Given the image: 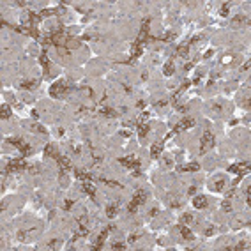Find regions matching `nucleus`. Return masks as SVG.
<instances>
[{
	"label": "nucleus",
	"instance_id": "49530a36",
	"mask_svg": "<svg viewBox=\"0 0 251 251\" xmlns=\"http://www.w3.org/2000/svg\"><path fill=\"white\" fill-rule=\"evenodd\" d=\"M212 53H214V51H212V50H209V51H207V53H205V55H203V59H209V57H212Z\"/></svg>",
	"mask_w": 251,
	"mask_h": 251
},
{
	"label": "nucleus",
	"instance_id": "58836bf2",
	"mask_svg": "<svg viewBox=\"0 0 251 251\" xmlns=\"http://www.w3.org/2000/svg\"><path fill=\"white\" fill-rule=\"evenodd\" d=\"M173 37H175V34H166V36H164V37H161V39H163V41H168V43H170Z\"/></svg>",
	"mask_w": 251,
	"mask_h": 251
},
{
	"label": "nucleus",
	"instance_id": "37998d69",
	"mask_svg": "<svg viewBox=\"0 0 251 251\" xmlns=\"http://www.w3.org/2000/svg\"><path fill=\"white\" fill-rule=\"evenodd\" d=\"M234 193H235V187H234V189H230V191L226 193V198H228V200H230V198L234 197Z\"/></svg>",
	"mask_w": 251,
	"mask_h": 251
},
{
	"label": "nucleus",
	"instance_id": "a19ab883",
	"mask_svg": "<svg viewBox=\"0 0 251 251\" xmlns=\"http://www.w3.org/2000/svg\"><path fill=\"white\" fill-rule=\"evenodd\" d=\"M187 193H189V195L193 197V195L197 193V186H191V187H189V191H187Z\"/></svg>",
	"mask_w": 251,
	"mask_h": 251
},
{
	"label": "nucleus",
	"instance_id": "2eb2a0df",
	"mask_svg": "<svg viewBox=\"0 0 251 251\" xmlns=\"http://www.w3.org/2000/svg\"><path fill=\"white\" fill-rule=\"evenodd\" d=\"M248 166H249V163H239V164H232L230 166V172H240V173H246L248 172Z\"/></svg>",
	"mask_w": 251,
	"mask_h": 251
},
{
	"label": "nucleus",
	"instance_id": "c9c22d12",
	"mask_svg": "<svg viewBox=\"0 0 251 251\" xmlns=\"http://www.w3.org/2000/svg\"><path fill=\"white\" fill-rule=\"evenodd\" d=\"M223 211L225 212H232V205H230L228 198H226V202H223Z\"/></svg>",
	"mask_w": 251,
	"mask_h": 251
},
{
	"label": "nucleus",
	"instance_id": "ddd939ff",
	"mask_svg": "<svg viewBox=\"0 0 251 251\" xmlns=\"http://www.w3.org/2000/svg\"><path fill=\"white\" fill-rule=\"evenodd\" d=\"M179 230H180V234H182V237H184L186 240H193V239H195V235H193V232H191L189 228H187L186 225H182V223H180V225H179Z\"/></svg>",
	"mask_w": 251,
	"mask_h": 251
},
{
	"label": "nucleus",
	"instance_id": "ea45409f",
	"mask_svg": "<svg viewBox=\"0 0 251 251\" xmlns=\"http://www.w3.org/2000/svg\"><path fill=\"white\" fill-rule=\"evenodd\" d=\"M212 110H214V111H218V113H219V111L223 110V106H221V104H214V106H212Z\"/></svg>",
	"mask_w": 251,
	"mask_h": 251
},
{
	"label": "nucleus",
	"instance_id": "72a5a7b5",
	"mask_svg": "<svg viewBox=\"0 0 251 251\" xmlns=\"http://www.w3.org/2000/svg\"><path fill=\"white\" fill-rule=\"evenodd\" d=\"M30 129H32V131H36V133H43V135L46 133V129H44V127H41L39 124H32V126H30Z\"/></svg>",
	"mask_w": 251,
	"mask_h": 251
},
{
	"label": "nucleus",
	"instance_id": "4468645a",
	"mask_svg": "<svg viewBox=\"0 0 251 251\" xmlns=\"http://www.w3.org/2000/svg\"><path fill=\"white\" fill-rule=\"evenodd\" d=\"M82 191L83 193H87L88 197H92L94 198V195H96V187H94L88 180H85V182H82Z\"/></svg>",
	"mask_w": 251,
	"mask_h": 251
},
{
	"label": "nucleus",
	"instance_id": "9d476101",
	"mask_svg": "<svg viewBox=\"0 0 251 251\" xmlns=\"http://www.w3.org/2000/svg\"><path fill=\"white\" fill-rule=\"evenodd\" d=\"M193 205H195V209H205L209 205L207 197H195L193 198Z\"/></svg>",
	"mask_w": 251,
	"mask_h": 251
},
{
	"label": "nucleus",
	"instance_id": "f03ea898",
	"mask_svg": "<svg viewBox=\"0 0 251 251\" xmlns=\"http://www.w3.org/2000/svg\"><path fill=\"white\" fill-rule=\"evenodd\" d=\"M149 30H150V20L149 18H145L142 23V27H140V32H138V37L136 41L133 44H136V46H142V44L149 43V39H150V36H149Z\"/></svg>",
	"mask_w": 251,
	"mask_h": 251
},
{
	"label": "nucleus",
	"instance_id": "9b49d317",
	"mask_svg": "<svg viewBox=\"0 0 251 251\" xmlns=\"http://www.w3.org/2000/svg\"><path fill=\"white\" fill-rule=\"evenodd\" d=\"M161 152H163V142L154 143L152 149H150V158H152V159H158L159 156H161Z\"/></svg>",
	"mask_w": 251,
	"mask_h": 251
},
{
	"label": "nucleus",
	"instance_id": "c756f323",
	"mask_svg": "<svg viewBox=\"0 0 251 251\" xmlns=\"http://www.w3.org/2000/svg\"><path fill=\"white\" fill-rule=\"evenodd\" d=\"M11 117V108L7 104H2V119H9Z\"/></svg>",
	"mask_w": 251,
	"mask_h": 251
},
{
	"label": "nucleus",
	"instance_id": "412c9836",
	"mask_svg": "<svg viewBox=\"0 0 251 251\" xmlns=\"http://www.w3.org/2000/svg\"><path fill=\"white\" fill-rule=\"evenodd\" d=\"M163 73H164V76H172V74L175 73L173 62H166V64H164V69H163Z\"/></svg>",
	"mask_w": 251,
	"mask_h": 251
},
{
	"label": "nucleus",
	"instance_id": "1a4fd4ad",
	"mask_svg": "<svg viewBox=\"0 0 251 251\" xmlns=\"http://www.w3.org/2000/svg\"><path fill=\"white\" fill-rule=\"evenodd\" d=\"M57 163H59V168H60V175H64L67 172V170L71 168V163H69V158H66V156H57Z\"/></svg>",
	"mask_w": 251,
	"mask_h": 251
},
{
	"label": "nucleus",
	"instance_id": "39448f33",
	"mask_svg": "<svg viewBox=\"0 0 251 251\" xmlns=\"http://www.w3.org/2000/svg\"><path fill=\"white\" fill-rule=\"evenodd\" d=\"M28 164L25 163V159H12V161H9V164L6 166V170H4V173H11V172H21V170H27Z\"/></svg>",
	"mask_w": 251,
	"mask_h": 251
},
{
	"label": "nucleus",
	"instance_id": "6ab92c4d",
	"mask_svg": "<svg viewBox=\"0 0 251 251\" xmlns=\"http://www.w3.org/2000/svg\"><path fill=\"white\" fill-rule=\"evenodd\" d=\"M44 154H46L48 158H55V159H57V156H59V152L55 150V147L51 145V143H48V145L44 147Z\"/></svg>",
	"mask_w": 251,
	"mask_h": 251
},
{
	"label": "nucleus",
	"instance_id": "603ef678",
	"mask_svg": "<svg viewBox=\"0 0 251 251\" xmlns=\"http://www.w3.org/2000/svg\"><path fill=\"white\" fill-rule=\"evenodd\" d=\"M147 78H149V73L145 71V73H143V74H142V80H147Z\"/></svg>",
	"mask_w": 251,
	"mask_h": 251
},
{
	"label": "nucleus",
	"instance_id": "c03bdc74",
	"mask_svg": "<svg viewBox=\"0 0 251 251\" xmlns=\"http://www.w3.org/2000/svg\"><path fill=\"white\" fill-rule=\"evenodd\" d=\"M71 207H73V200H67L66 202V211H69Z\"/></svg>",
	"mask_w": 251,
	"mask_h": 251
},
{
	"label": "nucleus",
	"instance_id": "f257e3e1",
	"mask_svg": "<svg viewBox=\"0 0 251 251\" xmlns=\"http://www.w3.org/2000/svg\"><path fill=\"white\" fill-rule=\"evenodd\" d=\"M71 85L67 82H64V80H59L57 83H53L51 87H50V94L53 96V97H57V99H62L64 97V94L67 92V90H71Z\"/></svg>",
	"mask_w": 251,
	"mask_h": 251
},
{
	"label": "nucleus",
	"instance_id": "b1692460",
	"mask_svg": "<svg viewBox=\"0 0 251 251\" xmlns=\"http://www.w3.org/2000/svg\"><path fill=\"white\" fill-rule=\"evenodd\" d=\"M187 51H189V44H186V46H180V48H177V57H187Z\"/></svg>",
	"mask_w": 251,
	"mask_h": 251
},
{
	"label": "nucleus",
	"instance_id": "a18cd8bd",
	"mask_svg": "<svg viewBox=\"0 0 251 251\" xmlns=\"http://www.w3.org/2000/svg\"><path fill=\"white\" fill-rule=\"evenodd\" d=\"M248 69H249V62H246L244 66L240 67V71H248Z\"/></svg>",
	"mask_w": 251,
	"mask_h": 251
},
{
	"label": "nucleus",
	"instance_id": "4be33fe9",
	"mask_svg": "<svg viewBox=\"0 0 251 251\" xmlns=\"http://www.w3.org/2000/svg\"><path fill=\"white\" fill-rule=\"evenodd\" d=\"M39 62H41V66H43L44 73L48 74V57H46V51H43V53H41V57H39Z\"/></svg>",
	"mask_w": 251,
	"mask_h": 251
},
{
	"label": "nucleus",
	"instance_id": "aec40b11",
	"mask_svg": "<svg viewBox=\"0 0 251 251\" xmlns=\"http://www.w3.org/2000/svg\"><path fill=\"white\" fill-rule=\"evenodd\" d=\"M117 209H119V203H111L106 207V216L108 218H115L117 216Z\"/></svg>",
	"mask_w": 251,
	"mask_h": 251
},
{
	"label": "nucleus",
	"instance_id": "cd10ccee",
	"mask_svg": "<svg viewBox=\"0 0 251 251\" xmlns=\"http://www.w3.org/2000/svg\"><path fill=\"white\" fill-rule=\"evenodd\" d=\"M20 152H21V156H23V158H27L28 154L32 152V147H30L28 143H25V145H23V147L20 149Z\"/></svg>",
	"mask_w": 251,
	"mask_h": 251
},
{
	"label": "nucleus",
	"instance_id": "79ce46f5",
	"mask_svg": "<svg viewBox=\"0 0 251 251\" xmlns=\"http://www.w3.org/2000/svg\"><path fill=\"white\" fill-rule=\"evenodd\" d=\"M136 239H138V235H136V234H133L131 237H129V242L133 244V242H136Z\"/></svg>",
	"mask_w": 251,
	"mask_h": 251
},
{
	"label": "nucleus",
	"instance_id": "f8f14e48",
	"mask_svg": "<svg viewBox=\"0 0 251 251\" xmlns=\"http://www.w3.org/2000/svg\"><path fill=\"white\" fill-rule=\"evenodd\" d=\"M200 170V164L198 163H189V164H180L179 168H177V172H180V173H184V172H198Z\"/></svg>",
	"mask_w": 251,
	"mask_h": 251
},
{
	"label": "nucleus",
	"instance_id": "f704fd0d",
	"mask_svg": "<svg viewBox=\"0 0 251 251\" xmlns=\"http://www.w3.org/2000/svg\"><path fill=\"white\" fill-rule=\"evenodd\" d=\"M111 249H126V244H122V242H113V244H111Z\"/></svg>",
	"mask_w": 251,
	"mask_h": 251
},
{
	"label": "nucleus",
	"instance_id": "7c9ffc66",
	"mask_svg": "<svg viewBox=\"0 0 251 251\" xmlns=\"http://www.w3.org/2000/svg\"><path fill=\"white\" fill-rule=\"evenodd\" d=\"M225 186H226V182H225L223 179H219V180H216V184H214V189H216V191H223Z\"/></svg>",
	"mask_w": 251,
	"mask_h": 251
},
{
	"label": "nucleus",
	"instance_id": "dca6fc26",
	"mask_svg": "<svg viewBox=\"0 0 251 251\" xmlns=\"http://www.w3.org/2000/svg\"><path fill=\"white\" fill-rule=\"evenodd\" d=\"M39 82L37 80H25V82L20 83V87L21 88H27V90H32V88H37Z\"/></svg>",
	"mask_w": 251,
	"mask_h": 251
},
{
	"label": "nucleus",
	"instance_id": "a211bd4d",
	"mask_svg": "<svg viewBox=\"0 0 251 251\" xmlns=\"http://www.w3.org/2000/svg\"><path fill=\"white\" fill-rule=\"evenodd\" d=\"M149 129H150V126L145 124V122H140V126H138V135H140V138H145L147 136Z\"/></svg>",
	"mask_w": 251,
	"mask_h": 251
},
{
	"label": "nucleus",
	"instance_id": "6e6552de",
	"mask_svg": "<svg viewBox=\"0 0 251 251\" xmlns=\"http://www.w3.org/2000/svg\"><path fill=\"white\" fill-rule=\"evenodd\" d=\"M111 230H115V226H113V225H110V226H106V228H104L103 232H101V235L97 237V242H96V244L92 246V249H101V246H103L104 239H106V235H108L110 232H111Z\"/></svg>",
	"mask_w": 251,
	"mask_h": 251
},
{
	"label": "nucleus",
	"instance_id": "0eeeda50",
	"mask_svg": "<svg viewBox=\"0 0 251 251\" xmlns=\"http://www.w3.org/2000/svg\"><path fill=\"white\" fill-rule=\"evenodd\" d=\"M195 124H197V120L193 119V117H186V119H182V120L179 122V124L175 126V129H173V131H175V133H179V131H186V129H191V127H193Z\"/></svg>",
	"mask_w": 251,
	"mask_h": 251
},
{
	"label": "nucleus",
	"instance_id": "20e7f679",
	"mask_svg": "<svg viewBox=\"0 0 251 251\" xmlns=\"http://www.w3.org/2000/svg\"><path fill=\"white\" fill-rule=\"evenodd\" d=\"M119 163L120 164H124L126 168H129V170H135V172H133V175H135V177H138V175H140V161H138L136 158H133V156H127V158H120L119 159Z\"/></svg>",
	"mask_w": 251,
	"mask_h": 251
},
{
	"label": "nucleus",
	"instance_id": "bb28decb",
	"mask_svg": "<svg viewBox=\"0 0 251 251\" xmlns=\"http://www.w3.org/2000/svg\"><path fill=\"white\" fill-rule=\"evenodd\" d=\"M101 182H104V184L106 186H113V187H122V184H119V182H117V180H110V179H103V177H101Z\"/></svg>",
	"mask_w": 251,
	"mask_h": 251
},
{
	"label": "nucleus",
	"instance_id": "f3484780",
	"mask_svg": "<svg viewBox=\"0 0 251 251\" xmlns=\"http://www.w3.org/2000/svg\"><path fill=\"white\" fill-rule=\"evenodd\" d=\"M74 173H76V177H78L80 180H82V182H85V180H88V182H90V180L94 179V175L85 173V172H82V170H74Z\"/></svg>",
	"mask_w": 251,
	"mask_h": 251
},
{
	"label": "nucleus",
	"instance_id": "7ed1b4c3",
	"mask_svg": "<svg viewBox=\"0 0 251 251\" xmlns=\"http://www.w3.org/2000/svg\"><path fill=\"white\" fill-rule=\"evenodd\" d=\"M147 197H149V195H147V191H145V189H140V191H136V193H135V197H133V200H131V203L127 205V211H129L131 214L136 212V209L147 202Z\"/></svg>",
	"mask_w": 251,
	"mask_h": 251
},
{
	"label": "nucleus",
	"instance_id": "3c124183",
	"mask_svg": "<svg viewBox=\"0 0 251 251\" xmlns=\"http://www.w3.org/2000/svg\"><path fill=\"white\" fill-rule=\"evenodd\" d=\"M136 106H138V108H143V106H145V103H143V101H138Z\"/></svg>",
	"mask_w": 251,
	"mask_h": 251
},
{
	"label": "nucleus",
	"instance_id": "a878e982",
	"mask_svg": "<svg viewBox=\"0 0 251 251\" xmlns=\"http://www.w3.org/2000/svg\"><path fill=\"white\" fill-rule=\"evenodd\" d=\"M9 143H11V145H14V147H18V149H21L23 145H25L23 138H11V140H9Z\"/></svg>",
	"mask_w": 251,
	"mask_h": 251
},
{
	"label": "nucleus",
	"instance_id": "473e14b6",
	"mask_svg": "<svg viewBox=\"0 0 251 251\" xmlns=\"http://www.w3.org/2000/svg\"><path fill=\"white\" fill-rule=\"evenodd\" d=\"M28 18H30V23L41 21V16H39V14H36V12H28Z\"/></svg>",
	"mask_w": 251,
	"mask_h": 251
},
{
	"label": "nucleus",
	"instance_id": "423d86ee",
	"mask_svg": "<svg viewBox=\"0 0 251 251\" xmlns=\"http://www.w3.org/2000/svg\"><path fill=\"white\" fill-rule=\"evenodd\" d=\"M214 143V135L211 131H205L202 135V142H200V154H205Z\"/></svg>",
	"mask_w": 251,
	"mask_h": 251
},
{
	"label": "nucleus",
	"instance_id": "c85d7f7f",
	"mask_svg": "<svg viewBox=\"0 0 251 251\" xmlns=\"http://www.w3.org/2000/svg\"><path fill=\"white\" fill-rule=\"evenodd\" d=\"M234 23H244V25H248L249 23V20H248V16H242V14H239V16H235L234 18Z\"/></svg>",
	"mask_w": 251,
	"mask_h": 251
},
{
	"label": "nucleus",
	"instance_id": "393cba45",
	"mask_svg": "<svg viewBox=\"0 0 251 251\" xmlns=\"http://www.w3.org/2000/svg\"><path fill=\"white\" fill-rule=\"evenodd\" d=\"M193 214H189V212H186V214H182V218H180V223L182 225H189V223H193Z\"/></svg>",
	"mask_w": 251,
	"mask_h": 251
},
{
	"label": "nucleus",
	"instance_id": "2f4dec72",
	"mask_svg": "<svg viewBox=\"0 0 251 251\" xmlns=\"http://www.w3.org/2000/svg\"><path fill=\"white\" fill-rule=\"evenodd\" d=\"M228 11H230V4H223V6H221V11H219V14H221V16H228Z\"/></svg>",
	"mask_w": 251,
	"mask_h": 251
},
{
	"label": "nucleus",
	"instance_id": "4c0bfd02",
	"mask_svg": "<svg viewBox=\"0 0 251 251\" xmlns=\"http://www.w3.org/2000/svg\"><path fill=\"white\" fill-rule=\"evenodd\" d=\"M25 237H27V232L20 230V232H18V240H25Z\"/></svg>",
	"mask_w": 251,
	"mask_h": 251
},
{
	"label": "nucleus",
	"instance_id": "de8ad7c7",
	"mask_svg": "<svg viewBox=\"0 0 251 251\" xmlns=\"http://www.w3.org/2000/svg\"><path fill=\"white\" fill-rule=\"evenodd\" d=\"M168 103V101H166V99H164V101H158V103H156V106H164V104Z\"/></svg>",
	"mask_w": 251,
	"mask_h": 251
},
{
	"label": "nucleus",
	"instance_id": "09e8293b",
	"mask_svg": "<svg viewBox=\"0 0 251 251\" xmlns=\"http://www.w3.org/2000/svg\"><path fill=\"white\" fill-rule=\"evenodd\" d=\"M149 214H150L152 218H154V216H158V209H152V211H150V212H149Z\"/></svg>",
	"mask_w": 251,
	"mask_h": 251
},
{
	"label": "nucleus",
	"instance_id": "5701e85b",
	"mask_svg": "<svg viewBox=\"0 0 251 251\" xmlns=\"http://www.w3.org/2000/svg\"><path fill=\"white\" fill-rule=\"evenodd\" d=\"M101 115H104V117H117V111H115L113 108H110V106H106V108H103L101 111H99Z\"/></svg>",
	"mask_w": 251,
	"mask_h": 251
},
{
	"label": "nucleus",
	"instance_id": "8fccbe9b",
	"mask_svg": "<svg viewBox=\"0 0 251 251\" xmlns=\"http://www.w3.org/2000/svg\"><path fill=\"white\" fill-rule=\"evenodd\" d=\"M212 232H214V228H212V226H211V228H207V230H205V235H211V234H212Z\"/></svg>",
	"mask_w": 251,
	"mask_h": 251
},
{
	"label": "nucleus",
	"instance_id": "e433bc0d",
	"mask_svg": "<svg viewBox=\"0 0 251 251\" xmlns=\"http://www.w3.org/2000/svg\"><path fill=\"white\" fill-rule=\"evenodd\" d=\"M232 60H234V55H226V57H223V59H221V62H223V64H230Z\"/></svg>",
	"mask_w": 251,
	"mask_h": 251
}]
</instances>
